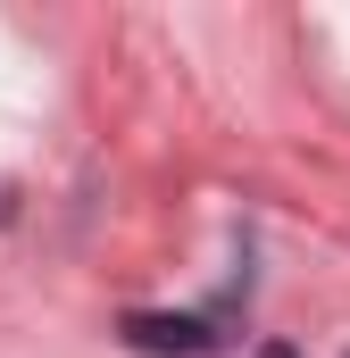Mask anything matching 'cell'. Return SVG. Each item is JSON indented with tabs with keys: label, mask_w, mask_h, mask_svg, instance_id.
<instances>
[{
	"label": "cell",
	"mask_w": 350,
	"mask_h": 358,
	"mask_svg": "<svg viewBox=\"0 0 350 358\" xmlns=\"http://www.w3.org/2000/svg\"><path fill=\"white\" fill-rule=\"evenodd\" d=\"M125 342L150 350V358H209L217 350V334L200 317H125Z\"/></svg>",
	"instance_id": "6da1fadb"
}]
</instances>
